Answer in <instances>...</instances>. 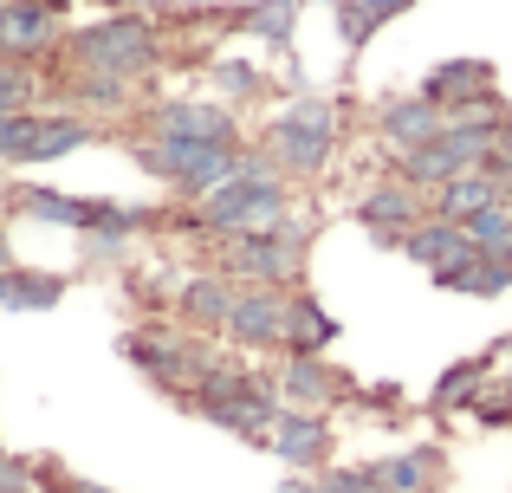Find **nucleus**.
Instances as JSON below:
<instances>
[{
	"mask_svg": "<svg viewBox=\"0 0 512 493\" xmlns=\"http://www.w3.org/2000/svg\"><path fill=\"white\" fill-rule=\"evenodd\" d=\"M279 215H286V176H279L266 156H247L221 189H208L188 208V228L208 234V241H234V234L273 228Z\"/></svg>",
	"mask_w": 512,
	"mask_h": 493,
	"instance_id": "obj_1",
	"label": "nucleus"
},
{
	"mask_svg": "<svg viewBox=\"0 0 512 493\" xmlns=\"http://www.w3.org/2000/svg\"><path fill=\"white\" fill-rule=\"evenodd\" d=\"M188 409L208 416L214 429H227V435H240V442L266 448L273 416H279V390L266 377H253V370H240V364H208L195 377V390H188Z\"/></svg>",
	"mask_w": 512,
	"mask_h": 493,
	"instance_id": "obj_2",
	"label": "nucleus"
},
{
	"mask_svg": "<svg viewBox=\"0 0 512 493\" xmlns=\"http://www.w3.org/2000/svg\"><path fill=\"white\" fill-rule=\"evenodd\" d=\"M65 52H72L78 72H111V78H130V85H137V78L163 59V33H156V20H143V13H104V20L65 33Z\"/></svg>",
	"mask_w": 512,
	"mask_h": 493,
	"instance_id": "obj_3",
	"label": "nucleus"
},
{
	"mask_svg": "<svg viewBox=\"0 0 512 493\" xmlns=\"http://www.w3.org/2000/svg\"><path fill=\"white\" fill-rule=\"evenodd\" d=\"M130 156H137L143 176L169 182L175 195H188V202H201L208 189H221V182L247 163L240 143H182V137H143Z\"/></svg>",
	"mask_w": 512,
	"mask_h": 493,
	"instance_id": "obj_4",
	"label": "nucleus"
},
{
	"mask_svg": "<svg viewBox=\"0 0 512 493\" xmlns=\"http://www.w3.org/2000/svg\"><path fill=\"white\" fill-rule=\"evenodd\" d=\"M338 150V111L325 98H299L266 124V163L279 176H318Z\"/></svg>",
	"mask_w": 512,
	"mask_h": 493,
	"instance_id": "obj_5",
	"label": "nucleus"
},
{
	"mask_svg": "<svg viewBox=\"0 0 512 493\" xmlns=\"http://www.w3.org/2000/svg\"><path fill=\"white\" fill-rule=\"evenodd\" d=\"M299 260H305V221H292V215H279L273 228L221 241V273L234 286H292Z\"/></svg>",
	"mask_w": 512,
	"mask_h": 493,
	"instance_id": "obj_6",
	"label": "nucleus"
},
{
	"mask_svg": "<svg viewBox=\"0 0 512 493\" xmlns=\"http://www.w3.org/2000/svg\"><path fill=\"white\" fill-rule=\"evenodd\" d=\"M124 357L156 383V390H169V396H188V390H195V377L214 364V357L201 351L195 338H182V331H130Z\"/></svg>",
	"mask_w": 512,
	"mask_h": 493,
	"instance_id": "obj_7",
	"label": "nucleus"
},
{
	"mask_svg": "<svg viewBox=\"0 0 512 493\" xmlns=\"http://www.w3.org/2000/svg\"><path fill=\"white\" fill-rule=\"evenodd\" d=\"M422 98L435 104L441 117H474V111H506L500 85H493L487 59H441L435 72L422 78Z\"/></svg>",
	"mask_w": 512,
	"mask_h": 493,
	"instance_id": "obj_8",
	"label": "nucleus"
},
{
	"mask_svg": "<svg viewBox=\"0 0 512 493\" xmlns=\"http://www.w3.org/2000/svg\"><path fill=\"white\" fill-rule=\"evenodd\" d=\"M52 46H65V7L59 0H7L0 7V59H46Z\"/></svg>",
	"mask_w": 512,
	"mask_h": 493,
	"instance_id": "obj_9",
	"label": "nucleus"
},
{
	"mask_svg": "<svg viewBox=\"0 0 512 493\" xmlns=\"http://www.w3.org/2000/svg\"><path fill=\"white\" fill-rule=\"evenodd\" d=\"M286 286H240L234 292V312H227V331L240 351H286Z\"/></svg>",
	"mask_w": 512,
	"mask_h": 493,
	"instance_id": "obj_10",
	"label": "nucleus"
},
{
	"mask_svg": "<svg viewBox=\"0 0 512 493\" xmlns=\"http://www.w3.org/2000/svg\"><path fill=\"white\" fill-rule=\"evenodd\" d=\"M85 143H98V124L91 117H52V111H33L26 117V130H20V143H13V156H7V169H39V163H59V156H72V150H85Z\"/></svg>",
	"mask_w": 512,
	"mask_h": 493,
	"instance_id": "obj_11",
	"label": "nucleus"
},
{
	"mask_svg": "<svg viewBox=\"0 0 512 493\" xmlns=\"http://www.w3.org/2000/svg\"><path fill=\"white\" fill-rule=\"evenodd\" d=\"M150 137H182V143H240V124L227 104L201 98H169L150 111Z\"/></svg>",
	"mask_w": 512,
	"mask_h": 493,
	"instance_id": "obj_12",
	"label": "nucleus"
},
{
	"mask_svg": "<svg viewBox=\"0 0 512 493\" xmlns=\"http://www.w3.org/2000/svg\"><path fill=\"white\" fill-rule=\"evenodd\" d=\"M350 215H357V228H370V241L402 247V234H409L428 208H422V189H409V182H376Z\"/></svg>",
	"mask_w": 512,
	"mask_h": 493,
	"instance_id": "obj_13",
	"label": "nucleus"
},
{
	"mask_svg": "<svg viewBox=\"0 0 512 493\" xmlns=\"http://www.w3.org/2000/svg\"><path fill=\"white\" fill-rule=\"evenodd\" d=\"M266 448H273L286 468H325L331 461V422L318 416V409H279Z\"/></svg>",
	"mask_w": 512,
	"mask_h": 493,
	"instance_id": "obj_14",
	"label": "nucleus"
},
{
	"mask_svg": "<svg viewBox=\"0 0 512 493\" xmlns=\"http://www.w3.org/2000/svg\"><path fill=\"white\" fill-rule=\"evenodd\" d=\"M474 241H467L461 221H441V215H422L409 234H402V260H415L422 273H448V266H467L474 260Z\"/></svg>",
	"mask_w": 512,
	"mask_h": 493,
	"instance_id": "obj_15",
	"label": "nucleus"
},
{
	"mask_svg": "<svg viewBox=\"0 0 512 493\" xmlns=\"http://www.w3.org/2000/svg\"><path fill=\"white\" fill-rule=\"evenodd\" d=\"M273 390H279V409H318L325 416L338 396H350V377H338L325 357H286Z\"/></svg>",
	"mask_w": 512,
	"mask_h": 493,
	"instance_id": "obj_16",
	"label": "nucleus"
},
{
	"mask_svg": "<svg viewBox=\"0 0 512 493\" xmlns=\"http://www.w3.org/2000/svg\"><path fill=\"white\" fill-rule=\"evenodd\" d=\"M448 124V117L435 111V104L422 98V91H409V98H389V104H376V137L389 143V150H422L428 137H435V130Z\"/></svg>",
	"mask_w": 512,
	"mask_h": 493,
	"instance_id": "obj_17",
	"label": "nucleus"
},
{
	"mask_svg": "<svg viewBox=\"0 0 512 493\" xmlns=\"http://www.w3.org/2000/svg\"><path fill=\"white\" fill-rule=\"evenodd\" d=\"M111 202H85V195H59V189H13V215L26 221H46V228H72V234H91L104 221Z\"/></svg>",
	"mask_w": 512,
	"mask_h": 493,
	"instance_id": "obj_18",
	"label": "nucleus"
},
{
	"mask_svg": "<svg viewBox=\"0 0 512 493\" xmlns=\"http://www.w3.org/2000/svg\"><path fill=\"white\" fill-rule=\"evenodd\" d=\"M370 481H376V493H435L441 487V448L415 442V448H402V455L370 461Z\"/></svg>",
	"mask_w": 512,
	"mask_h": 493,
	"instance_id": "obj_19",
	"label": "nucleus"
},
{
	"mask_svg": "<svg viewBox=\"0 0 512 493\" xmlns=\"http://www.w3.org/2000/svg\"><path fill=\"white\" fill-rule=\"evenodd\" d=\"M234 279L227 273H195L182 292H175V318L188 331H227V312H234Z\"/></svg>",
	"mask_w": 512,
	"mask_h": 493,
	"instance_id": "obj_20",
	"label": "nucleus"
},
{
	"mask_svg": "<svg viewBox=\"0 0 512 493\" xmlns=\"http://www.w3.org/2000/svg\"><path fill=\"white\" fill-rule=\"evenodd\" d=\"M493 202H506L500 176H487V169H467V176L441 182V189L428 195V215H441V221H474L480 208H493Z\"/></svg>",
	"mask_w": 512,
	"mask_h": 493,
	"instance_id": "obj_21",
	"label": "nucleus"
},
{
	"mask_svg": "<svg viewBox=\"0 0 512 493\" xmlns=\"http://www.w3.org/2000/svg\"><path fill=\"white\" fill-rule=\"evenodd\" d=\"M338 344V318L312 299V292H292L286 305V357H325Z\"/></svg>",
	"mask_w": 512,
	"mask_h": 493,
	"instance_id": "obj_22",
	"label": "nucleus"
},
{
	"mask_svg": "<svg viewBox=\"0 0 512 493\" xmlns=\"http://www.w3.org/2000/svg\"><path fill=\"white\" fill-rule=\"evenodd\" d=\"M65 299L59 273H26V266H0V305L7 312H52Z\"/></svg>",
	"mask_w": 512,
	"mask_h": 493,
	"instance_id": "obj_23",
	"label": "nucleus"
},
{
	"mask_svg": "<svg viewBox=\"0 0 512 493\" xmlns=\"http://www.w3.org/2000/svg\"><path fill=\"white\" fill-rule=\"evenodd\" d=\"M409 7H415V0H350V7H338V39L350 52H363L389 20H396V13H409Z\"/></svg>",
	"mask_w": 512,
	"mask_h": 493,
	"instance_id": "obj_24",
	"label": "nucleus"
},
{
	"mask_svg": "<svg viewBox=\"0 0 512 493\" xmlns=\"http://www.w3.org/2000/svg\"><path fill=\"white\" fill-rule=\"evenodd\" d=\"M240 33L266 39V46H292V33H299V0H253V7L234 13Z\"/></svg>",
	"mask_w": 512,
	"mask_h": 493,
	"instance_id": "obj_25",
	"label": "nucleus"
},
{
	"mask_svg": "<svg viewBox=\"0 0 512 493\" xmlns=\"http://www.w3.org/2000/svg\"><path fill=\"white\" fill-rule=\"evenodd\" d=\"M72 98H78V104H98V111H117V104H130V78L78 72V78H72Z\"/></svg>",
	"mask_w": 512,
	"mask_h": 493,
	"instance_id": "obj_26",
	"label": "nucleus"
},
{
	"mask_svg": "<svg viewBox=\"0 0 512 493\" xmlns=\"http://www.w3.org/2000/svg\"><path fill=\"white\" fill-rule=\"evenodd\" d=\"M33 98H39V78L26 72L20 59H0V117H13V111H33Z\"/></svg>",
	"mask_w": 512,
	"mask_h": 493,
	"instance_id": "obj_27",
	"label": "nucleus"
},
{
	"mask_svg": "<svg viewBox=\"0 0 512 493\" xmlns=\"http://www.w3.org/2000/svg\"><path fill=\"white\" fill-rule=\"evenodd\" d=\"M480 377H487V357H467L461 370H448V377L435 383V409H454V403H474V396H480Z\"/></svg>",
	"mask_w": 512,
	"mask_h": 493,
	"instance_id": "obj_28",
	"label": "nucleus"
},
{
	"mask_svg": "<svg viewBox=\"0 0 512 493\" xmlns=\"http://www.w3.org/2000/svg\"><path fill=\"white\" fill-rule=\"evenodd\" d=\"M214 85L234 91V98H253L266 78H260V65H253V59H221V65H214Z\"/></svg>",
	"mask_w": 512,
	"mask_h": 493,
	"instance_id": "obj_29",
	"label": "nucleus"
},
{
	"mask_svg": "<svg viewBox=\"0 0 512 493\" xmlns=\"http://www.w3.org/2000/svg\"><path fill=\"white\" fill-rule=\"evenodd\" d=\"M467 409H474V416L487 422V429H500V422H512V383H506V390H487V396H474Z\"/></svg>",
	"mask_w": 512,
	"mask_h": 493,
	"instance_id": "obj_30",
	"label": "nucleus"
},
{
	"mask_svg": "<svg viewBox=\"0 0 512 493\" xmlns=\"http://www.w3.org/2000/svg\"><path fill=\"white\" fill-rule=\"evenodd\" d=\"M318 487L325 493H376L370 468H331V474H318Z\"/></svg>",
	"mask_w": 512,
	"mask_h": 493,
	"instance_id": "obj_31",
	"label": "nucleus"
},
{
	"mask_svg": "<svg viewBox=\"0 0 512 493\" xmlns=\"http://www.w3.org/2000/svg\"><path fill=\"white\" fill-rule=\"evenodd\" d=\"M0 493H39V487H33V461L0 455Z\"/></svg>",
	"mask_w": 512,
	"mask_h": 493,
	"instance_id": "obj_32",
	"label": "nucleus"
},
{
	"mask_svg": "<svg viewBox=\"0 0 512 493\" xmlns=\"http://www.w3.org/2000/svg\"><path fill=\"white\" fill-rule=\"evenodd\" d=\"M279 493H318V481H305V474H299V481H286Z\"/></svg>",
	"mask_w": 512,
	"mask_h": 493,
	"instance_id": "obj_33",
	"label": "nucleus"
},
{
	"mask_svg": "<svg viewBox=\"0 0 512 493\" xmlns=\"http://www.w3.org/2000/svg\"><path fill=\"white\" fill-rule=\"evenodd\" d=\"M59 493H111V487H91V481H65Z\"/></svg>",
	"mask_w": 512,
	"mask_h": 493,
	"instance_id": "obj_34",
	"label": "nucleus"
},
{
	"mask_svg": "<svg viewBox=\"0 0 512 493\" xmlns=\"http://www.w3.org/2000/svg\"><path fill=\"white\" fill-rule=\"evenodd\" d=\"M325 7H350V0H325Z\"/></svg>",
	"mask_w": 512,
	"mask_h": 493,
	"instance_id": "obj_35",
	"label": "nucleus"
},
{
	"mask_svg": "<svg viewBox=\"0 0 512 493\" xmlns=\"http://www.w3.org/2000/svg\"><path fill=\"white\" fill-rule=\"evenodd\" d=\"M59 7H72V0H59Z\"/></svg>",
	"mask_w": 512,
	"mask_h": 493,
	"instance_id": "obj_36",
	"label": "nucleus"
},
{
	"mask_svg": "<svg viewBox=\"0 0 512 493\" xmlns=\"http://www.w3.org/2000/svg\"><path fill=\"white\" fill-rule=\"evenodd\" d=\"M506 383H512V370H506Z\"/></svg>",
	"mask_w": 512,
	"mask_h": 493,
	"instance_id": "obj_37",
	"label": "nucleus"
},
{
	"mask_svg": "<svg viewBox=\"0 0 512 493\" xmlns=\"http://www.w3.org/2000/svg\"><path fill=\"white\" fill-rule=\"evenodd\" d=\"M0 7H7V0H0Z\"/></svg>",
	"mask_w": 512,
	"mask_h": 493,
	"instance_id": "obj_38",
	"label": "nucleus"
},
{
	"mask_svg": "<svg viewBox=\"0 0 512 493\" xmlns=\"http://www.w3.org/2000/svg\"><path fill=\"white\" fill-rule=\"evenodd\" d=\"M299 7H305V0H299Z\"/></svg>",
	"mask_w": 512,
	"mask_h": 493,
	"instance_id": "obj_39",
	"label": "nucleus"
}]
</instances>
